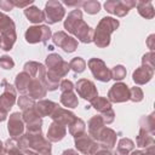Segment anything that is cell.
Masks as SVG:
<instances>
[{
	"instance_id": "49",
	"label": "cell",
	"mask_w": 155,
	"mask_h": 155,
	"mask_svg": "<svg viewBox=\"0 0 155 155\" xmlns=\"http://www.w3.org/2000/svg\"><path fill=\"white\" fill-rule=\"evenodd\" d=\"M63 4H64V5H67V6H76V8H78V6H79V5H81L82 2H81V1H75V2H69V1H63Z\"/></svg>"
},
{
	"instance_id": "44",
	"label": "cell",
	"mask_w": 155,
	"mask_h": 155,
	"mask_svg": "<svg viewBox=\"0 0 155 155\" xmlns=\"http://www.w3.org/2000/svg\"><path fill=\"white\" fill-rule=\"evenodd\" d=\"M15 7H21V8H25L28 6H31L34 4V0H27V1H19V0H12Z\"/></svg>"
},
{
	"instance_id": "26",
	"label": "cell",
	"mask_w": 155,
	"mask_h": 155,
	"mask_svg": "<svg viewBox=\"0 0 155 155\" xmlns=\"http://www.w3.org/2000/svg\"><path fill=\"white\" fill-rule=\"evenodd\" d=\"M24 16L27 17V19L34 24H39L41 23L42 21H45V15H44V11L40 10L38 6L35 5H31V6H28L24 8Z\"/></svg>"
},
{
	"instance_id": "7",
	"label": "cell",
	"mask_w": 155,
	"mask_h": 155,
	"mask_svg": "<svg viewBox=\"0 0 155 155\" xmlns=\"http://www.w3.org/2000/svg\"><path fill=\"white\" fill-rule=\"evenodd\" d=\"M44 15H45V21L47 22V24H56L64 18L65 8L63 7L61 1L48 0L45 5Z\"/></svg>"
},
{
	"instance_id": "24",
	"label": "cell",
	"mask_w": 155,
	"mask_h": 155,
	"mask_svg": "<svg viewBox=\"0 0 155 155\" xmlns=\"http://www.w3.org/2000/svg\"><path fill=\"white\" fill-rule=\"evenodd\" d=\"M88 134L97 142L98 137H99V133L102 132V130L105 127V124L102 119L101 115H94L92 116L90 120H88Z\"/></svg>"
},
{
	"instance_id": "19",
	"label": "cell",
	"mask_w": 155,
	"mask_h": 155,
	"mask_svg": "<svg viewBox=\"0 0 155 155\" xmlns=\"http://www.w3.org/2000/svg\"><path fill=\"white\" fill-rule=\"evenodd\" d=\"M50 117L52 119V121L58 122V124H62L65 127L69 126L76 119V116H75V114L73 111H70L68 109H64V108H62L59 105L53 110V113L51 114Z\"/></svg>"
},
{
	"instance_id": "37",
	"label": "cell",
	"mask_w": 155,
	"mask_h": 155,
	"mask_svg": "<svg viewBox=\"0 0 155 155\" xmlns=\"http://www.w3.org/2000/svg\"><path fill=\"white\" fill-rule=\"evenodd\" d=\"M143 98H144V93L140 87H138V86L130 87V101L138 103V102L143 101Z\"/></svg>"
},
{
	"instance_id": "10",
	"label": "cell",
	"mask_w": 155,
	"mask_h": 155,
	"mask_svg": "<svg viewBox=\"0 0 155 155\" xmlns=\"http://www.w3.org/2000/svg\"><path fill=\"white\" fill-rule=\"evenodd\" d=\"M87 65L93 75L94 79H97L98 81L102 82H108L111 80V75H110V69L107 67L105 62L101 58H90L87 62Z\"/></svg>"
},
{
	"instance_id": "31",
	"label": "cell",
	"mask_w": 155,
	"mask_h": 155,
	"mask_svg": "<svg viewBox=\"0 0 155 155\" xmlns=\"http://www.w3.org/2000/svg\"><path fill=\"white\" fill-rule=\"evenodd\" d=\"M86 132V124L82 119H79L76 117L70 125H69V133L75 138V137H79L81 136L82 133Z\"/></svg>"
},
{
	"instance_id": "2",
	"label": "cell",
	"mask_w": 155,
	"mask_h": 155,
	"mask_svg": "<svg viewBox=\"0 0 155 155\" xmlns=\"http://www.w3.org/2000/svg\"><path fill=\"white\" fill-rule=\"evenodd\" d=\"M16 139L21 150L30 149L35 151L36 155H52L51 142L42 136V132H25Z\"/></svg>"
},
{
	"instance_id": "6",
	"label": "cell",
	"mask_w": 155,
	"mask_h": 155,
	"mask_svg": "<svg viewBox=\"0 0 155 155\" xmlns=\"http://www.w3.org/2000/svg\"><path fill=\"white\" fill-rule=\"evenodd\" d=\"M51 38H52V31L50 27L46 24L31 25L25 30V34H24V39L28 44L42 42L44 45H46Z\"/></svg>"
},
{
	"instance_id": "17",
	"label": "cell",
	"mask_w": 155,
	"mask_h": 155,
	"mask_svg": "<svg viewBox=\"0 0 155 155\" xmlns=\"http://www.w3.org/2000/svg\"><path fill=\"white\" fill-rule=\"evenodd\" d=\"M24 121L22 119V114L19 111H15L8 116L7 121V131L10 138H18L24 133Z\"/></svg>"
},
{
	"instance_id": "48",
	"label": "cell",
	"mask_w": 155,
	"mask_h": 155,
	"mask_svg": "<svg viewBox=\"0 0 155 155\" xmlns=\"http://www.w3.org/2000/svg\"><path fill=\"white\" fill-rule=\"evenodd\" d=\"M130 153L127 151V150H125V149H121V148H116V150H115V153L113 154V155H128Z\"/></svg>"
},
{
	"instance_id": "47",
	"label": "cell",
	"mask_w": 155,
	"mask_h": 155,
	"mask_svg": "<svg viewBox=\"0 0 155 155\" xmlns=\"http://www.w3.org/2000/svg\"><path fill=\"white\" fill-rule=\"evenodd\" d=\"M61 155H79V153L75 149H65L64 151H62Z\"/></svg>"
},
{
	"instance_id": "54",
	"label": "cell",
	"mask_w": 155,
	"mask_h": 155,
	"mask_svg": "<svg viewBox=\"0 0 155 155\" xmlns=\"http://www.w3.org/2000/svg\"><path fill=\"white\" fill-rule=\"evenodd\" d=\"M0 47H1V36H0Z\"/></svg>"
},
{
	"instance_id": "13",
	"label": "cell",
	"mask_w": 155,
	"mask_h": 155,
	"mask_svg": "<svg viewBox=\"0 0 155 155\" xmlns=\"http://www.w3.org/2000/svg\"><path fill=\"white\" fill-rule=\"evenodd\" d=\"M2 85H4V92L0 94V109L8 113L10 109L17 102V91L15 86L8 84L6 80H2Z\"/></svg>"
},
{
	"instance_id": "32",
	"label": "cell",
	"mask_w": 155,
	"mask_h": 155,
	"mask_svg": "<svg viewBox=\"0 0 155 155\" xmlns=\"http://www.w3.org/2000/svg\"><path fill=\"white\" fill-rule=\"evenodd\" d=\"M81 6L84 7L85 12L88 15H96L101 11V2L96 1V0H87V1H82Z\"/></svg>"
},
{
	"instance_id": "16",
	"label": "cell",
	"mask_w": 155,
	"mask_h": 155,
	"mask_svg": "<svg viewBox=\"0 0 155 155\" xmlns=\"http://www.w3.org/2000/svg\"><path fill=\"white\" fill-rule=\"evenodd\" d=\"M22 119L24 121L27 132H42V117L38 115L34 107L24 110Z\"/></svg>"
},
{
	"instance_id": "5",
	"label": "cell",
	"mask_w": 155,
	"mask_h": 155,
	"mask_svg": "<svg viewBox=\"0 0 155 155\" xmlns=\"http://www.w3.org/2000/svg\"><path fill=\"white\" fill-rule=\"evenodd\" d=\"M45 67L48 75L59 80H62V78H64L70 70L69 63L65 62L63 57L58 53H50L45 59Z\"/></svg>"
},
{
	"instance_id": "43",
	"label": "cell",
	"mask_w": 155,
	"mask_h": 155,
	"mask_svg": "<svg viewBox=\"0 0 155 155\" xmlns=\"http://www.w3.org/2000/svg\"><path fill=\"white\" fill-rule=\"evenodd\" d=\"M131 155H155V150L154 147H149L144 150H134L131 153Z\"/></svg>"
},
{
	"instance_id": "3",
	"label": "cell",
	"mask_w": 155,
	"mask_h": 155,
	"mask_svg": "<svg viewBox=\"0 0 155 155\" xmlns=\"http://www.w3.org/2000/svg\"><path fill=\"white\" fill-rule=\"evenodd\" d=\"M119 25H120L119 19L113 17H103L98 22L97 28L93 31L92 42H94V45L99 48L108 47L110 44V36L119 28Z\"/></svg>"
},
{
	"instance_id": "22",
	"label": "cell",
	"mask_w": 155,
	"mask_h": 155,
	"mask_svg": "<svg viewBox=\"0 0 155 155\" xmlns=\"http://www.w3.org/2000/svg\"><path fill=\"white\" fill-rule=\"evenodd\" d=\"M46 93H47V90L45 87V85L36 78H31V81L29 84V87H28V96L30 98H33L34 101L35 99H42L44 97H46Z\"/></svg>"
},
{
	"instance_id": "38",
	"label": "cell",
	"mask_w": 155,
	"mask_h": 155,
	"mask_svg": "<svg viewBox=\"0 0 155 155\" xmlns=\"http://www.w3.org/2000/svg\"><path fill=\"white\" fill-rule=\"evenodd\" d=\"M0 67L5 70H11L15 67V61L10 56L4 54V56L0 57Z\"/></svg>"
},
{
	"instance_id": "33",
	"label": "cell",
	"mask_w": 155,
	"mask_h": 155,
	"mask_svg": "<svg viewBox=\"0 0 155 155\" xmlns=\"http://www.w3.org/2000/svg\"><path fill=\"white\" fill-rule=\"evenodd\" d=\"M69 67L74 73L80 74L86 69V61L84 58H81V57H74L69 62Z\"/></svg>"
},
{
	"instance_id": "40",
	"label": "cell",
	"mask_w": 155,
	"mask_h": 155,
	"mask_svg": "<svg viewBox=\"0 0 155 155\" xmlns=\"http://www.w3.org/2000/svg\"><path fill=\"white\" fill-rule=\"evenodd\" d=\"M154 58H155L154 51H150V52L145 53V54L142 57V65H148V67H150V68H155Z\"/></svg>"
},
{
	"instance_id": "21",
	"label": "cell",
	"mask_w": 155,
	"mask_h": 155,
	"mask_svg": "<svg viewBox=\"0 0 155 155\" xmlns=\"http://www.w3.org/2000/svg\"><path fill=\"white\" fill-rule=\"evenodd\" d=\"M67 136V127L62 124L54 122L52 121L48 125V130L46 133V138L51 142V143H57L59 140H62L64 137Z\"/></svg>"
},
{
	"instance_id": "52",
	"label": "cell",
	"mask_w": 155,
	"mask_h": 155,
	"mask_svg": "<svg viewBox=\"0 0 155 155\" xmlns=\"http://www.w3.org/2000/svg\"><path fill=\"white\" fill-rule=\"evenodd\" d=\"M0 155H6V151H5V147H4V143L0 140Z\"/></svg>"
},
{
	"instance_id": "28",
	"label": "cell",
	"mask_w": 155,
	"mask_h": 155,
	"mask_svg": "<svg viewBox=\"0 0 155 155\" xmlns=\"http://www.w3.org/2000/svg\"><path fill=\"white\" fill-rule=\"evenodd\" d=\"M137 11L138 13L145 18V19H153L154 16H155V10H154V6H153V2L151 1H137Z\"/></svg>"
},
{
	"instance_id": "30",
	"label": "cell",
	"mask_w": 155,
	"mask_h": 155,
	"mask_svg": "<svg viewBox=\"0 0 155 155\" xmlns=\"http://www.w3.org/2000/svg\"><path fill=\"white\" fill-rule=\"evenodd\" d=\"M139 128L155 134V114L151 113L149 115L142 116L139 120Z\"/></svg>"
},
{
	"instance_id": "12",
	"label": "cell",
	"mask_w": 155,
	"mask_h": 155,
	"mask_svg": "<svg viewBox=\"0 0 155 155\" xmlns=\"http://www.w3.org/2000/svg\"><path fill=\"white\" fill-rule=\"evenodd\" d=\"M52 42L53 45L61 47L67 53H71L78 48V40L62 30L52 34Z\"/></svg>"
},
{
	"instance_id": "11",
	"label": "cell",
	"mask_w": 155,
	"mask_h": 155,
	"mask_svg": "<svg viewBox=\"0 0 155 155\" xmlns=\"http://www.w3.org/2000/svg\"><path fill=\"white\" fill-rule=\"evenodd\" d=\"M74 143H75L76 151L81 153L84 155H93L99 149L98 143L86 132L82 133L79 137H75L74 138Z\"/></svg>"
},
{
	"instance_id": "36",
	"label": "cell",
	"mask_w": 155,
	"mask_h": 155,
	"mask_svg": "<svg viewBox=\"0 0 155 155\" xmlns=\"http://www.w3.org/2000/svg\"><path fill=\"white\" fill-rule=\"evenodd\" d=\"M40 65H41V63H39V62H35V61H28V62L24 63V65H23V70H24L25 73H28L31 78H36L38 71H39V69H40Z\"/></svg>"
},
{
	"instance_id": "51",
	"label": "cell",
	"mask_w": 155,
	"mask_h": 155,
	"mask_svg": "<svg viewBox=\"0 0 155 155\" xmlns=\"http://www.w3.org/2000/svg\"><path fill=\"white\" fill-rule=\"evenodd\" d=\"M8 155H24V151H23V150H21V149L18 148V149H16L15 151H12V153H10Z\"/></svg>"
},
{
	"instance_id": "15",
	"label": "cell",
	"mask_w": 155,
	"mask_h": 155,
	"mask_svg": "<svg viewBox=\"0 0 155 155\" xmlns=\"http://www.w3.org/2000/svg\"><path fill=\"white\" fill-rule=\"evenodd\" d=\"M108 101L110 103H124L130 101V87L124 82H115L108 91Z\"/></svg>"
},
{
	"instance_id": "14",
	"label": "cell",
	"mask_w": 155,
	"mask_h": 155,
	"mask_svg": "<svg viewBox=\"0 0 155 155\" xmlns=\"http://www.w3.org/2000/svg\"><path fill=\"white\" fill-rule=\"evenodd\" d=\"M74 88L76 90L79 97H81L88 102H91L93 98H96L98 96V91H97L94 82L91 80H87V79H79L76 81Z\"/></svg>"
},
{
	"instance_id": "34",
	"label": "cell",
	"mask_w": 155,
	"mask_h": 155,
	"mask_svg": "<svg viewBox=\"0 0 155 155\" xmlns=\"http://www.w3.org/2000/svg\"><path fill=\"white\" fill-rule=\"evenodd\" d=\"M126 68L121 64H117L115 67H113L110 69V75H111V79L115 80V81H121L126 78Z\"/></svg>"
},
{
	"instance_id": "41",
	"label": "cell",
	"mask_w": 155,
	"mask_h": 155,
	"mask_svg": "<svg viewBox=\"0 0 155 155\" xmlns=\"http://www.w3.org/2000/svg\"><path fill=\"white\" fill-rule=\"evenodd\" d=\"M74 87H75L74 84H73L70 80H68V79H63V80H61V82H59V90H61L62 92L73 91Z\"/></svg>"
},
{
	"instance_id": "46",
	"label": "cell",
	"mask_w": 155,
	"mask_h": 155,
	"mask_svg": "<svg viewBox=\"0 0 155 155\" xmlns=\"http://www.w3.org/2000/svg\"><path fill=\"white\" fill-rule=\"evenodd\" d=\"M93 155H113V153H111L110 150H108V149H103V148H101V149H98Z\"/></svg>"
},
{
	"instance_id": "18",
	"label": "cell",
	"mask_w": 155,
	"mask_h": 155,
	"mask_svg": "<svg viewBox=\"0 0 155 155\" xmlns=\"http://www.w3.org/2000/svg\"><path fill=\"white\" fill-rule=\"evenodd\" d=\"M116 138H117V134H116V132L113 128L104 127L102 130V132L99 133V137L97 139V143H98V145L101 148L111 150L116 145Z\"/></svg>"
},
{
	"instance_id": "50",
	"label": "cell",
	"mask_w": 155,
	"mask_h": 155,
	"mask_svg": "<svg viewBox=\"0 0 155 155\" xmlns=\"http://www.w3.org/2000/svg\"><path fill=\"white\" fill-rule=\"evenodd\" d=\"M8 113H6V111H4V110H1L0 109V122H2V121H5L6 119H7V115Z\"/></svg>"
},
{
	"instance_id": "8",
	"label": "cell",
	"mask_w": 155,
	"mask_h": 155,
	"mask_svg": "<svg viewBox=\"0 0 155 155\" xmlns=\"http://www.w3.org/2000/svg\"><path fill=\"white\" fill-rule=\"evenodd\" d=\"M90 103L98 113H101V116L105 125H110L115 120V111L113 110L111 103L108 101V98L97 96Z\"/></svg>"
},
{
	"instance_id": "4",
	"label": "cell",
	"mask_w": 155,
	"mask_h": 155,
	"mask_svg": "<svg viewBox=\"0 0 155 155\" xmlns=\"http://www.w3.org/2000/svg\"><path fill=\"white\" fill-rule=\"evenodd\" d=\"M0 36H1V50L11 51L16 40V24L11 17L0 12Z\"/></svg>"
},
{
	"instance_id": "20",
	"label": "cell",
	"mask_w": 155,
	"mask_h": 155,
	"mask_svg": "<svg viewBox=\"0 0 155 155\" xmlns=\"http://www.w3.org/2000/svg\"><path fill=\"white\" fill-rule=\"evenodd\" d=\"M154 76V68H150L148 65H140L136 68V70L132 74V80L136 85H145L148 84Z\"/></svg>"
},
{
	"instance_id": "23",
	"label": "cell",
	"mask_w": 155,
	"mask_h": 155,
	"mask_svg": "<svg viewBox=\"0 0 155 155\" xmlns=\"http://www.w3.org/2000/svg\"><path fill=\"white\" fill-rule=\"evenodd\" d=\"M58 107V103L50 101V99H40L39 102L35 103L34 109L38 113V115L40 117H45V116H51V114L53 113V110Z\"/></svg>"
},
{
	"instance_id": "1",
	"label": "cell",
	"mask_w": 155,
	"mask_h": 155,
	"mask_svg": "<svg viewBox=\"0 0 155 155\" xmlns=\"http://www.w3.org/2000/svg\"><path fill=\"white\" fill-rule=\"evenodd\" d=\"M64 29L75 35V38L82 44H90L93 40L94 29L82 19V11L79 8H74L68 13L64 19Z\"/></svg>"
},
{
	"instance_id": "45",
	"label": "cell",
	"mask_w": 155,
	"mask_h": 155,
	"mask_svg": "<svg viewBox=\"0 0 155 155\" xmlns=\"http://www.w3.org/2000/svg\"><path fill=\"white\" fill-rule=\"evenodd\" d=\"M155 38V35L154 34H150L149 35V38L147 39V45H148V47L151 50V51H154V48H155V45H154V39Z\"/></svg>"
},
{
	"instance_id": "42",
	"label": "cell",
	"mask_w": 155,
	"mask_h": 155,
	"mask_svg": "<svg viewBox=\"0 0 155 155\" xmlns=\"http://www.w3.org/2000/svg\"><path fill=\"white\" fill-rule=\"evenodd\" d=\"M0 8L4 11H12L15 8V5L12 0H0Z\"/></svg>"
},
{
	"instance_id": "53",
	"label": "cell",
	"mask_w": 155,
	"mask_h": 155,
	"mask_svg": "<svg viewBox=\"0 0 155 155\" xmlns=\"http://www.w3.org/2000/svg\"><path fill=\"white\" fill-rule=\"evenodd\" d=\"M23 151H24V155H36V153L30 150V149H24Z\"/></svg>"
},
{
	"instance_id": "9",
	"label": "cell",
	"mask_w": 155,
	"mask_h": 155,
	"mask_svg": "<svg viewBox=\"0 0 155 155\" xmlns=\"http://www.w3.org/2000/svg\"><path fill=\"white\" fill-rule=\"evenodd\" d=\"M137 1L133 0H108L104 2V8L107 12L115 15L117 17H125L130 10L136 7Z\"/></svg>"
},
{
	"instance_id": "29",
	"label": "cell",
	"mask_w": 155,
	"mask_h": 155,
	"mask_svg": "<svg viewBox=\"0 0 155 155\" xmlns=\"http://www.w3.org/2000/svg\"><path fill=\"white\" fill-rule=\"evenodd\" d=\"M61 103L70 109H74L79 105V98L78 94L74 93L73 91H67V92H62L61 93V98H59Z\"/></svg>"
},
{
	"instance_id": "25",
	"label": "cell",
	"mask_w": 155,
	"mask_h": 155,
	"mask_svg": "<svg viewBox=\"0 0 155 155\" xmlns=\"http://www.w3.org/2000/svg\"><path fill=\"white\" fill-rule=\"evenodd\" d=\"M30 81H31V76L28 73H25L24 70L18 73L15 78V88H16V91H18L22 94H27Z\"/></svg>"
},
{
	"instance_id": "27",
	"label": "cell",
	"mask_w": 155,
	"mask_h": 155,
	"mask_svg": "<svg viewBox=\"0 0 155 155\" xmlns=\"http://www.w3.org/2000/svg\"><path fill=\"white\" fill-rule=\"evenodd\" d=\"M136 144H137V147L144 148V149L149 148V147H154V144H155L154 134L139 128V132L136 137Z\"/></svg>"
},
{
	"instance_id": "35",
	"label": "cell",
	"mask_w": 155,
	"mask_h": 155,
	"mask_svg": "<svg viewBox=\"0 0 155 155\" xmlns=\"http://www.w3.org/2000/svg\"><path fill=\"white\" fill-rule=\"evenodd\" d=\"M35 103H36V102H35L33 98H30L29 96H27V94H22V96H19L18 99H17V105H18L19 109H22L23 111L27 110V109L33 108V107L35 105Z\"/></svg>"
},
{
	"instance_id": "39",
	"label": "cell",
	"mask_w": 155,
	"mask_h": 155,
	"mask_svg": "<svg viewBox=\"0 0 155 155\" xmlns=\"http://www.w3.org/2000/svg\"><path fill=\"white\" fill-rule=\"evenodd\" d=\"M117 148L125 149V150H127L130 153V151H132L134 149V142L132 139H130V138H126V137L121 138L119 140V143H117Z\"/></svg>"
}]
</instances>
